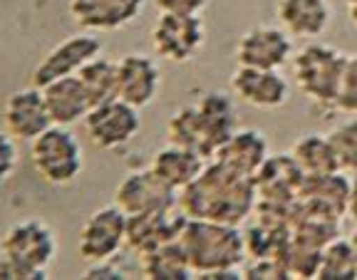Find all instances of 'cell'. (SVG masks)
<instances>
[{
	"mask_svg": "<svg viewBox=\"0 0 357 280\" xmlns=\"http://www.w3.org/2000/svg\"><path fill=\"white\" fill-rule=\"evenodd\" d=\"M256 184L213 159L206 169L178 191V208L189 219H208L238 226L256 211Z\"/></svg>",
	"mask_w": 357,
	"mask_h": 280,
	"instance_id": "1",
	"label": "cell"
},
{
	"mask_svg": "<svg viewBox=\"0 0 357 280\" xmlns=\"http://www.w3.org/2000/svg\"><path fill=\"white\" fill-rule=\"evenodd\" d=\"M178 243L189 258L196 278L216 270L241 268L245 258V241L238 226L208 219H186Z\"/></svg>",
	"mask_w": 357,
	"mask_h": 280,
	"instance_id": "2",
	"label": "cell"
},
{
	"mask_svg": "<svg viewBox=\"0 0 357 280\" xmlns=\"http://www.w3.org/2000/svg\"><path fill=\"white\" fill-rule=\"evenodd\" d=\"M30 159L40 179L52 186L73 184L82 171V144L70 127L52 124L30 141Z\"/></svg>",
	"mask_w": 357,
	"mask_h": 280,
	"instance_id": "3",
	"label": "cell"
},
{
	"mask_svg": "<svg viewBox=\"0 0 357 280\" xmlns=\"http://www.w3.org/2000/svg\"><path fill=\"white\" fill-rule=\"evenodd\" d=\"M347 57L330 45H305L293 60V75L305 97L323 104H335L340 92Z\"/></svg>",
	"mask_w": 357,
	"mask_h": 280,
	"instance_id": "4",
	"label": "cell"
},
{
	"mask_svg": "<svg viewBox=\"0 0 357 280\" xmlns=\"http://www.w3.org/2000/svg\"><path fill=\"white\" fill-rule=\"evenodd\" d=\"M305 174L301 171L293 154H280V157H268L261 171L256 174V208L261 211H273L290 216L298 208V196H301Z\"/></svg>",
	"mask_w": 357,
	"mask_h": 280,
	"instance_id": "5",
	"label": "cell"
},
{
	"mask_svg": "<svg viewBox=\"0 0 357 280\" xmlns=\"http://www.w3.org/2000/svg\"><path fill=\"white\" fill-rule=\"evenodd\" d=\"M82 124H84V134L92 141V146L112 152V149L127 146L137 137V132L142 127V119L137 107L119 100V97H112V100L92 107L87 112V117L82 119Z\"/></svg>",
	"mask_w": 357,
	"mask_h": 280,
	"instance_id": "6",
	"label": "cell"
},
{
	"mask_svg": "<svg viewBox=\"0 0 357 280\" xmlns=\"http://www.w3.org/2000/svg\"><path fill=\"white\" fill-rule=\"evenodd\" d=\"M127 221L129 216L117 206H102L79 228L77 253L87 263L112 260L127 246Z\"/></svg>",
	"mask_w": 357,
	"mask_h": 280,
	"instance_id": "7",
	"label": "cell"
},
{
	"mask_svg": "<svg viewBox=\"0 0 357 280\" xmlns=\"http://www.w3.org/2000/svg\"><path fill=\"white\" fill-rule=\"evenodd\" d=\"M206 28L199 15L162 13L151 28V47L162 60L189 62L204 47Z\"/></svg>",
	"mask_w": 357,
	"mask_h": 280,
	"instance_id": "8",
	"label": "cell"
},
{
	"mask_svg": "<svg viewBox=\"0 0 357 280\" xmlns=\"http://www.w3.org/2000/svg\"><path fill=\"white\" fill-rule=\"evenodd\" d=\"M102 55V40L97 35L77 33L57 42L47 55L40 60L33 72V84L43 90L45 84L55 82L60 77H73L87 65L89 60Z\"/></svg>",
	"mask_w": 357,
	"mask_h": 280,
	"instance_id": "9",
	"label": "cell"
},
{
	"mask_svg": "<svg viewBox=\"0 0 357 280\" xmlns=\"http://www.w3.org/2000/svg\"><path fill=\"white\" fill-rule=\"evenodd\" d=\"M114 203L127 216L162 211V208L178 206V191L164 184L151 169H144V171H132L119 181V186L114 189Z\"/></svg>",
	"mask_w": 357,
	"mask_h": 280,
	"instance_id": "10",
	"label": "cell"
},
{
	"mask_svg": "<svg viewBox=\"0 0 357 280\" xmlns=\"http://www.w3.org/2000/svg\"><path fill=\"white\" fill-rule=\"evenodd\" d=\"M0 253L15 258L30 268L47 270L57 253L55 233L43 221H20L6 231L0 241Z\"/></svg>",
	"mask_w": 357,
	"mask_h": 280,
	"instance_id": "11",
	"label": "cell"
},
{
	"mask_svg": "<svg viewBox=\"0 0 357 280\" xmlns=\"http://www.w3.org/2000/svg\"><path fill=\"white\" fill-rule=\"evenodd\" d=\"M290 55H293L290 35L283 28H273V25L248 30L236 45L238 68L280 70L283 65H288Z\"/></svg>",
	"mask_w": 357,
	"mask_h": 280,
	"instance_id": "12",
	"label": "cell"
},
{
	"mask_svg": "<svg viewBox=\"0 0 357 280\" xmlns=\"http://www.w3.org/2000/svg\"><path fill=\"white\" fill-rule=\"evenodd\" d=\"M186 219H189V216H186L178 206L129 216L127 246L142 256V253H149L159 246H167V243H172V241H178Z\"/></svg>",
	"mask_w": 357,
	"mask_h": 280,
	"instance_id": "13",
	"label": "cell"
},
{
	"mask_svg": "<svg viewBox=\"0 0 357 280\" xmlns=\"http://www.w3.org/2000/svg\"><path fill=\"white\" fill-rule=\"evenodd\" d=\"M234 97L253 109H278L288 102L290 87L280 70L238 68L231 77Z\"/></svg>",
	"mask_w": 357,
	"mask_h": 280,
	"instance_id": "14",
	"label": "cell"
},
{
	"mask_svg": "<svg viewBox=\"0 0 357 280\" xmlns=\"http://www.w3.org/2000/svg\"><path fill=\"white\" fill-rule=\"evenodd\" d=\"M3 117H6L8 132L20 141H33L35 137L43 134L45 129L52 127V117L47 112V104H45V95L35 84L13 92L8 97Z\"/></svg>",
	"mask_w": 357,
	"mask_h": 280,
	"instance_id": "15",
	"label": "cell"
},
{
	"mask_svg": "<svg viewBox=\"0 0 357 280\" xmlns=\"http://www.w3.org/2000/svg\"><path fill=\"white\" fill-rule=\"evenodd\" d=\"M162 87V72L146 55L129 52L117 62V97L137 109L151 104Z\"/></svg>",
	"mask_w": 357,
	"mask_h": 280,
	"instance_id": "16",
	"label": "cell"
},
{
	"mask_svg": "<svg viewBox=\"0 0 357 280\" xmlns=\"http://www.w3.org/2000/svg\"><path fill=\"white\" fill-rule=\"evenodd\" d=\"M144 3L146 0H70V13L79 28L109 33L137 20Z\"/></svg>",
	"mask_w": 357,
	"mask_h": 280,
	"instance_id": "17",
	"label": "cell"
},
{
	"mask_svg": "<svg viewBox=\"0 0 357 280\" xmlns=\"http://www.w3.org/2000/svg\"><path fill=\"white\" fill-rule=\"evenodd\" d=\"M196 112H199L201 134H204V157L213 159L223 141L238 129L236 100L223 92H208L196 102Z\"/></svg>",
	"mask_w": 357,
	"mask_h": 280,
	"instance_id": "18",
	"label": "cell"
},
{
	"mask_svg": "<svg viewBox=\"0 0 357 280\" xmlns=\"http://www.w3.org/2000/svg\"><path fill=\"white\" fill-rule=\"evenodd\" d=\"M347 199H350V179L345 171H335L325 176H305L298 206L340 221L347 213Z\"/></svg>",
	"mask_w": 357,
	"mask_h": 280,
	"instance_id": "19",
	"label": "cell"
},
{
	"mask_svg": "<svg viewBox=\"0 0 357 280\" xmlns=\"http://www.w3.org/2000/svg\"><path fill=\"white\" fill-rule=\"evenodd\" d=\"M213 159L221 162L223 166H229L236 174L256 179V174L268 159V144L256 129H236L234 134L223 141V146Z\"/></svg>",
	"mask_w": 357,
	"mask_h": 280,
	"instance_id": "20",
	"label": "cell"
},
{
	"mask_svg": "<svg viewBox=\"0 0 357 280\" xmlns=\"http://www.w3.org/2000/svg\"><path fill=\"white\" fill-rule=\"evenodd\" d=\"M43 95L47 112L52 117V124H60V127H73V124L82 122L89 109H92V102H89L77 75L60 77L55 82L45 84Z\"/></svg>",
	"mask_w": 357,
	"mask_h": 280,
	"instance_id": "21",
	"label": "cell"
},
{
	"mask_svg": "<svg viewBox=\"0 0 357 280\" xmlns=\"http://www.w3.org/2000/svg\"><path fill=\"white\" fill-rule=\"evenodd\" d=\"M149 169L174 191H181L206 169V159L184 146L169 144L154 154Z\"/></svg>",
	"mask_w": 357,
	"mask_h": 280,
	"instance_id": "22",
	"label": "cell"
},
{
	"mask_svg": "<svg viewBox=\"0 0 357 280\" xmlns=\"http://www.w3.org/2000/svg\"><path fill=\"white\" fill-rule=\"evenodd\" d=\"M278 20L288 35L318 38L330 23L328 0H280Z\"/></svg>",
	"mask_w": 357,
	"mask_h": 280,
	"instance_id": "23",
	"label": "cell"
},
{
	"mask_svg": "<svg viewBox=\"0 0 357 280\" xmlns=\"http://www.w3.org/2000/svg\"><path fill=\"white\" fill-rule=\"evenodd\" d=\"M139 270L142 278L146 280H189L196 275L178 241L159 246L149 253H142Z\"/></svg>",
	"mask_w": 357,
	"mask_h": 280,
	"instance_id": "24",
	"label": "cell"
},
{
	"mask_svg": "<svg viewBox=\"0 0 357 280\" xmlns=\"http://www.w3.org/2000/svg\"><path fill=\"white\" fill-rule=\"evenodd\" d=\"M293 159L298 162L305 176H325L340 171V164L335 157L328 134H305L293 144Z\"/></svg>",
	"mask_w": 357,
	"mask_h": 280,
	"instance_id": "25",
	"label": "cell"
},
{
	"mask_svg": "<svg viewBox=\"0 0 357 280\" xmlns=\"http://www.w3.org/2000/svg\"><path fill=\"white\" fill-rule=\"evenodd\" d=\"M84 92H87L92 107L117 97V62L107 60V57H95L89 60L77 72Z\"/></svg>",
	"mask_w": 357,
	"mask_h": 280,
	"instance_id": "26",
	"label": "cell"
},
{
	"mask_svg": "<svg viewBox=\"0 0 357 280\" xmlns=\"http://www.w3.org/2000/svg\"><path fill=\"white\" fill-rule=\"evenodd\" d=\"M318 280H357V263L350 241L335 238L323 248L318 265Z\"/></svg>",
	"mask_w": 357,
	"mask_h": 280,
	"instance_id": "27",
	"label": "cell"
},
{
	"mask_svg": "<svg viewBox=\"0 0 357 280\" xmlns=\"http://www.w3.org/2000/svg\"><path fill=\"white\" fill-rule=\"evenodd\" d=\"M167 137L169 144L184 146L191 152L201 154L204 157V134H201V124H199V112H196V104L181 107L167 124ZM206 159V157H204Z\"/></svg>",
	"mask_w": 357,
	"mask_h": 280,
	"instance_id": "28",
	"label": "cell"
},
{
	"mask_svg": "<svg viewBox=\"0 0 357 280\" xmlns=\"http://www.w3.org/2000/svg\"><path fill=\"white\" fill-rule=\"evenodd\" d=\"M320 256H323V248H315L290 235L288 246H285L280 258H283L290 278H318Z\"/></svg>",
	"mask_w": 357,
	"mask_h": 280,
	"instance_id": "29",
	"label": "cell"
},
{
	"mask_svg": "<svg viewBox=\"0 0 357 280\" xmlns=\"http://www.w3.org/2000/svg\"><path fill=\"white\" fill-rule=\"evenodd\" d=\"M328 137L335 149V157H337V164H340V171L357 174V117L335 127Z\"/></svg>",
	"mask_w": 357,
	"mask_h": 280,
	"instance_id": "30",
	"label": "cell"
},
{
	"mask_svg": "<svg viewBox=\"0 0 357 280\" xmlns=\"http://www.w3.org/2000/svg\"><path fill=\"white\" fill-rule=\"evenodd\" d=\"M335 104H337V109H342V112L357 114V55L347 57L340 92H337Z\"/></svg>",
	"mask_w": 357,
	"mask_h": 280,
	"instance_id": "31",
	"label": "cell"
},
{
	"mask_svg": "<svg viewBox=\"0 0 357 280\" xmlns=\"http://www.w3.org/2000/svg\"><path fill=\"white\" fill-rule=\"evenodd\" d=\"M243 278L248 280H285L290 278L288 268H285L283 258H253L248 268L241 270Z\"/></svg>",
	"mask_w": 357,
	"mask_h": 280,
	"instance_id": "32",
	"label": "cell"
},
{
	"mask_svg": "<svg viewBox=\"0 0 357 280\" xmlns=\"http://www.w3.org/2000/svg\"><path fill=\"white\" fill-rule=\"evenodd\" d=\"M45 270L30 268V265L20 263L15 258L3 256L0 253V280H45Z\"/></svg>",
	"mask_w": 357,
	"mask_h": 280,
	"instance_id": "33",
	"label": "cell"
},
{
	"mask_svg": "<svg viewBox=\"0 0 357 280\" xmlns=\"http://www.w3.org/2000/svg\"><path fill=\"white\" fill-rule=\"evenodd\" d=\"M10 132H0V184L13 176L17 166V144Z\"/></svg>",
	"mask_w": 357,
	"mask_h": 280,
	"instance_id": "34",
	"label": "cell"
},
{
	"mask_svg": "<svg viewBox=\"0 0 357 280\" xmlns=\"http://www.w3.org/2000/svg\"><path fill=\"white\" fill-rule=\"evenodd\" d=\"M162 13H178V15H201L208 0H154Z\"/></svg>",
	"mask_w": 357,
	"mask_h": 280,
	"instance_id": "35",
	"label": "cell"
},
{
	"mask_svg": "<svg viewBox=\"0 0 357 280\" xmlns=\"http://www.w3.org/2000/svg\"><path fill=\"white\" fill-rule=\"evenodd\" d=\"M82 278H87V280H122L124 278V273H122V268H114L112 265V260H100V263H92L87 270H84V275Z\"/></svg>",
	"mask_w": 357,
	"mask_h": 280,
	"instance_id": "36",
	"label": "cell"
},
{
	"mask_svg": "<svg viewBox=\"0 0 357 280\" xmlns=\"http://www.w3.org/2000/svg\"><path fill=\"white\" fill-rule=\"evenodd\" d=\"M347 216L357 224V176L350 181V199H347Z\"/></svg>",
	"mask_w": 357,
	"mask_h": 280,
	"instance_id": "37",
	"label": "cell"
},
{
	"mask_svg": "<svg viewBox=\"0 0 357 280\" xmlns=\"http://www.w3.org/2000/svg\"><path fill=\"white\" fill-rule=\"evenodd\" d=\"M350 20L357 25V0H352L350 3Z\"/></svg>",
	"mask_w": 357,
	"mask_h": 280,
	"instance_id": "38",
	"label": "cell"
},
{
	"mask_svg": "<svg viewBox=\"0 0 357 280\" xmlns=\"http://www.w3.org/2000/svg\"><path fill=\"white\" fill-rule=\"evenodd\" d=\"M350 246H352V253H355V263H357V231L350 235Z\"/></svg>",
	"mask_w": 357,
	"mask_h": 280,
	"instance_id": "39",
	"label": "cell"
},
{
	"mask_svg": "<svg viewBox=\"0 0 357 280\" xmlns=\"http://www.w3.org/2000/svg\"><path fill=\"white\" fill-rule=\"evenodd\" d=\"M347 3H352V0H347Z\"/></svg>",
	"mask_w": 357,
	"mask_h": 280,
	"instance_id": "40",
	"label": "cell"
}]
</instances>
